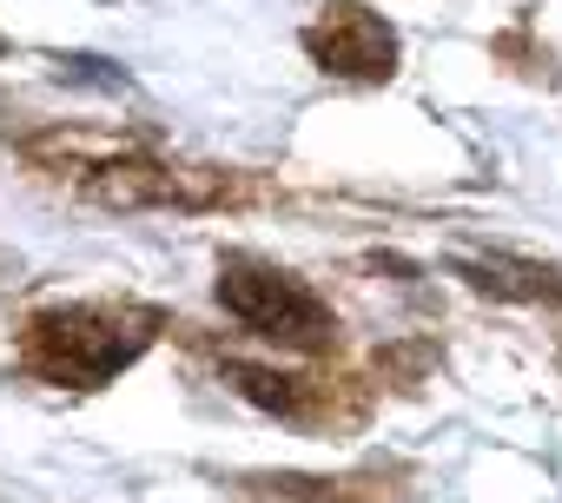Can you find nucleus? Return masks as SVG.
Masks as SVG:
<instances>
[{"mask_svg": "<svg viewBox=\"0 0 562 503\" xmlns=\"http://www.w3.org/2000/svg\"><path fill=\"white\" fill-rule=\"evenodd\" d=\"M146 345H153V318H139V312H93V305L41 312L34 332H27L34 365L47 378H60V384H106Z\"/></svg>", "mask_w": 562, "mask_h": 503, "instance_id": "obj_1", "label": "nucleus"}, {"mask_svg": "<svg viewBox=\"0 0 562 503\" xmlns=\"http://www.w3.org/2000/svg\"><path fill=\"white\" fill-rule=\"evenodd\" d=\"M218 305H225L238 325H251L258 338L299 345V351H312V345L331 338V312L312 299V286L285 279L278 266H258V259H225V272H218Z\"/></svg>", "mask_w": 562, "mask_h": 503, "instance_id": "obj_2", "label": "nucleus"}, {"mask_svg": "<svg viewBox=\"0 0 562 503\" xmlns=\"http://www.w3.org/2000/svg\"><path fill=\"white\" fill-rule=\"evenodd\" d=\"M93 199H106V205H205L212 186H186L172 166H153V159H113L93 172Z\"/></svg>", "mask_w": 562, "mask_h": 503, "instance_id": "obj_3", "label": "nucleus"}, {"mask_svg": "<svg viewBox=\"0 0 562 503\" xmlns=\"http://www.w3.org/2000/svg\"><path fill=\"white\" fill-rule=\"evenodd\" d=\"M312 54L338 74H391V34L358 8H331V21L312 27Z\"/></svg>", "mask_w": 562, "mask_h": 503, "instance_id": "obj_4", "label": "nucleus"}, {"mask_svg": "<svg viewBox=\"0 0 562 503\" xmlns=\"http://www.w3.org/2000/svg\"><path fill=\"white\" fill-rule=\"evenodd\" d=\"M225 378L265 411H299V378H278V371H258V365H225Z\"/></svg>", "mask_w": 562, "mask_h": 503, "instance_id": "obj_5", "label": "nucleus"}]
</instances>
